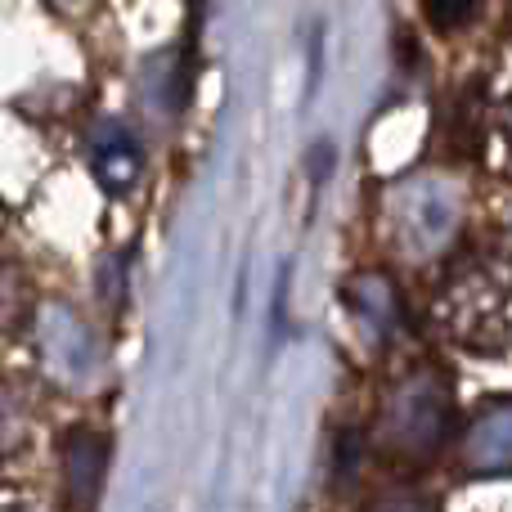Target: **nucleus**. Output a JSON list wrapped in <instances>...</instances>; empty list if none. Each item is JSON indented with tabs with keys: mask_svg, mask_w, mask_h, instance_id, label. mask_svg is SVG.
<instances>
[{
	"mask_svg": "<svg viewBox=\"0 0 512 512\" xmlns=\"http://www.w3.org/2000/svg\"><path fill=\"white\" fill-rule=\"evenodd\" d=\"M477 9H481V0H423V14L436 32H459V27H468L472 18H477Z\"/></svg>",
	"mask_w": 512,
	"mask_h": 512,
	"instance_id": "f257e3e1",
	"label": "nucleus"
}]
</instances>
